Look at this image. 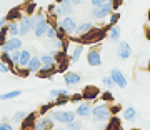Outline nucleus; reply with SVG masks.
Listing matches in <instances>:
<instances>
[{
  "label": "nucleus",
  "instance_id": "obj_1",
  "mask_svg": "<svg viewBox=\"0 0 150 130\" xmlns=\"http://www.w3.org/2000/svg\"><path fill=\"white\" fill-rule=\"evenodd\" d=\"M92 120L95 124H105L108 120L112 119V112H110V105L107 102H102V103H95L92 107Z\"/></svg>",
  "mask_w": 150,
  "mask_h": 130
},
{
  "label": "nucleus",
  "instance_id": "obj_2",
  "mask_svg": "<svg viewBox=\"0 0 150 130\" xmlns=\"http://www.w3.org/2000/svg\"><path fill=\"white\" fill-rule=\"evenodd\" d=\"M48 115L52 117V120H54V122H59V124H64V125L70 124L72 120L77 119L75 110L72 112V110H64V108H59V107H57V108H52Z\"/></svg>",
  "mask_w": 150,
  "mask_h": 130
},
{
  "label": "nucleus",
  "instance_id": "obj_3",
  "mask_svg": "<svg viewBox=\"0 0 150 130\" xmlns=\"http://www.w3.org/2000/svg\"><path fill=\"white\" fill-rule=\"evenodd\" d=\"M113 12V7L112 4H110V0L108 2H105V4H102V5H97L92 8V18H95L97 22H103L105 18H108V15Z\"/></svg>",
  "mask_w": 150,
  "mask_h": 130
},
{
  "label": "nucleus",
  "instance_id": "obj_4",
  "mask_svg": "<svg viewBox=\"0 0 150 130\" xmlns=\"http://www.w3.org/2000/svg\"><path fill=\"white\" fill-rule=\"evenodd\" d=\"M54 120L50 115H38L35 124H33V130H52L54 129Z\"/></svg>",
  "mask_w": 150,
  "mask_h": 130
},
{
  "label": "nucleus",
  "instance_id": "obj_5",
  "mask_svg": "<svg viewBox=\"0 0 150 130\" xmlns=\"http://www.w3.org/2000/svg\"><path fill=\"white\" fill-rule=\"evenodd\" d=\"M18 30H20V37H25L28 33L33 30V25H32V17L27 15V13H23V15L18 18Z\"/></svg>",
  "mask_w": 150,
  "mask_h": 130
},
{
  "label": "nucleus",
  "instance_id": "obj_6",
  "mask_svg": "<svg viewBox=\"0 0 150 130\" xmlns=\"http://www.w3.org/2000/svg\"><path fill=\"white\" fill-rule=\"evenodd\" d=\"M57 25L64 28L67 35H74L75 28H77V22H75V18L72 15H65V17H62V18L59 20Z\"/></svg>",
  "mask_w": 150,
  "mask_h": 130
},
{
  "label": "nucleus",
  "instance_id": "obj_7",
  "mask_svg": "<svg viewBox=\"0 0 150 130\" xmlns=\"http://www.w3.org/2000/svg\"><path fill=\"white\" fill-rule=\"evenodd\" d=\"M87 64L90 67H100L102 65V55H100V47H92L87 52Z\"/></svg>",
  "mask_w": 150,
  "mask_h": 130
},
{
  "label": "nucleus",
  "instance_id": "obj_8",
  "mask_svg": "<svg viewBox=\"0 0 150 130\" xmlns=\"http://www.w3.org/2000/svg\"><path fill=\"white\" fill-rule=\"evenodd\" d=\"M22 45H23V42H22L20 37H8L5 42H4V45H2V50L10 54L13 50H20Z\"/></svg>",
  "mask_w": 150,
  "mask_h": 130
},
{
  "label": "nucleus",
  "instance_id": "obj_9",
  "mask_svg": "<svg viewBox=\"0 0 150 130\" xmlns=\"http://www.w3.org/2000/svg\"><path fill=\"white\" fill-rule=\"evenodd\" d=\"M92 105L88 100H83V102L77 103V108H75V115L79 117V119H87V117H90L92 115Z\"/></svg>",
  "mask_w": 150,
  "mask_h": 130
},
{
  "label": "nucleus",
  "instance_id": "obj_10",
  "mask_svg": "<svg viewBox=\"0 0 150 130\" xmlns=\"http://www.w3.org/2000/svg\"><path fill=\"white\" fill-rule=\"evenodd\" d=\"M117 57L120 60H127L132 57V45L129 42H118L117 45Z\"/></svg>",
  "mask_w": 150,
  "mask_h": 130
},
{
  "label": "nucleus",
  "instance_id": "obj_11",
  "mask_svg": "<svg viewBox=\"0 0 150 130\" xmlns=\"http://www.w3.org/2000/svg\"><path fill=\"white\" fill-rule=\"evenodd\" d=\"M110 77H112L113 83L118 87V88H125L127 87V78L123 75V72L120 69H112L110 70Z\"/></svg>",
  "mask_w": 150,
  "mask_h": 130
},
{
  "label": "nucleus",
  "instance_id": "obj_12",
  "mask_svg": "<svg viewBox=\"0 0 150 130\" xmlns=\"http://www.w3.org/2000/svg\"><path fill=\"white\" fill-rule=\"evenodd\" d=\"M64 82L67 87H75L82 82V75L77 72H65L64 73Z\"/></svg>",
  "mask_w": 150,
  "mask_h": 130
},
{
  "label": "nucleus",
  "instance_id": "obj_13",
  "mask_svg": "<svg viewBox=\"0 0 150 130\" xmlns=\"http://www.w3.org/2000/svg\"><path fill=\"white\" fill-rule=\"evenodd\" d=\"M55 73H57V65H42V69L35 75L43 77V78H54Z\"/></svg>",
  "mask_w": 150,
  "mask_h": 130
},
{
  "label": "nucleus",
  "instance_id": "obj_14",
  "mask_svg": "<svg viewBox=\"0 0 150 130\" xmlns=\"http://www.w3.org/2000/svg\"><path fill=\"white\" fill-rule=\"evenodd\" d=\"M30 59H32V52L27 50V49H22L20 50V59H18V65H17V70H18V69H27Z\"/></svg>",
  "mask_w": 150,
  "mask_h": 130
},
{
  "label": "nucleus",
  "instance_id": "obj_15",
  "mask_svg": "<svg viewBox=\"0 0 150 130\" xmlns=\"http://www.w3.org/2000/svg\"><path fill=\"white\" fill-rule=\"evenodd\" d=\"M93 27H95V25H93L92 22H83V23H80V25H77L74 35H75V37H83V35H87V33L90 32Z\"/></svg>",
  "mask_w": 150,
  "mask_h": 130
},
{
  "label": "nucleus",
  "instance_id": "obj_16",
  "mask_svg": "<svg viewBox=\"0 0 150 130\" xmlns=\"http://www.w3.org/2000/svg\"><path fill=\"white\" fill-rule=\"evenodd\" d=\"M82 95H83V100L92 102V100H97V98L100 97V92H98L97 87H85V90L82 92Z\"/></svg>",
  "mask_w": 150,
  "mask_h": 130
},
{
  "label": "nucleus",
  "instance_id": "obj_17",
  "mask_svg": "<svg viewBox=\"0 0 150 130\" xmlns=\"http://www.w3.org/2000/svg\"><path fill=\"white\" fill-rule=\"evenodd\" d=\"M107 38L110 40V42H113V43H118V42H120V27H118V23H117V25L108 27V30H107Z\"/></svg>",
  "mask_w": 150,
  "mask_h": 130
},
{
  "label": "nucleus",
  "instance_id": "obj_18",
  "mask_svg": "<svg viewBox=\"0 0 150 130\" xmlns=\"http://www.w3.org/2000/svg\"><path fill=\"white\" fill-rule=\"evenodd\" d=\"M27 69H28L30 73H37V72L42 69V60H40L38 55H32V59H30V62H28Z\"/></svg>",
  "mask_w": 150,
  "mask_h": 130
},
{
  "label": "nucleus",
  "instance_id": "obj_19",
  "mask_svg": "<svg viewBox=\"0 0 150 130\" xmlns=\"http://www.w3.org/2000/svg\"><path fill=\"white\" fill-rule=\"evenodd\" d=\"M83 54V45H74V49H72V54H70V64H77L79 59L82 57Z\"/></svg>",
  "mask_w": 150,
  "mask_h": 130
},
{
  "label": "nucleus",
  "instance_id": "obj_20",
  "mask_svg": "<svg viewBox=\"0 0 150 130\" xmlns=\"http://www.w3.org/2000/svg\"><path fill=\"white\" fill-rule=\"evenodd\" d=\"M35 120H37V114H27V117L23 119V122H22V129H30L33 130V124H35Z\"/></svg>",
  "mask_w": 150,
  "mask_h": 130
},
{
  "label": "nucleus",
  "instance_id": "obj_21",
  "mask_svg": "<svg viewBox=\"0 0 150 130\" xmlns=\"http://www.w3.org/2000/svg\"><path fill=\"white\" fill-rule=\"evenodd\" d=\"M22 15H23L22 8H20V7H15V8H12L5 17H7V20H8V22H18V18H20Z\"/></svg>",
  "mask_w": 150,
  "mask_h": 130
},
{
  "label": "nucleus",
  "instance_id": "obj_22",
  "mask_svg": "<svg viewBox=\"0 0 150 130\" xmlns=\"http://www.w3.org/2000/svg\"><path fill=\"white\" fill-rule=\"evenodd\" d=\"M7 32H8V37H20L18 33V22H7Z\"/></svg>",
  "mask_w": 150,
  "mask_h": 130
},
{
  "label": "nucleus",
  "instance_id": "obj_23",
  "mask_svg": "<svg viewBox=\"0 0 150 130\" xmlns=\"http://www.w3.org/2000/svg\"><path fill=\"white\" fill-rule=\"evenodd\" d=\"M123 119L127 120V122H134L137 119V110L134 107H127L123 110Z\"/></svg>",
  "mask_w": 150,
  "mask_h": 130
},
{
  "label": "nucleus",
  "instance_id": "obj_24",
  "mask_svg": "<svg viewBox=\"0 0 150 130\" xmlns=\"http://www.w3.org/2000/svg\"><path fill=\"white\" fill-rule=\"evenodd\" d=\"M40 60H42V65H57L54 54H43V55H40Z\"/></svg>",
  "mask_w": 150,
  "mask_h": 130
},
{
  "label": "nucleus",
  "instance_id": "obj_25",
  "mask_svg": "<svg viewBox=\"0 0 150 130\" xmlns=\"http://www.w3.org/2000/svg\"><path fill=\"white\" fill-rule=\"evenodd\" d=\"M20 95H22V90H12V92L0 93V100H12V98H17Z\"/></svg>",
  "mask_w": 150,
  "mask_h": 130
},
{
  "label": "nucleus",
  "instance_id": "obj_26",
  "mask_svg": "<svg viewBox=\"0 0 150 130\" xmlns=\"http://www.w3.org/2000/svg\"><path fill=\"white\" fill-rule=\"evenodd\" d=\"M27 117V112H23V110H18V112H15V114L12 115V124H22L23 122V119Z\"/></svg>",
  "mask_w": 150,
  "mask_h": 130
},
{
  "label": "nucleus",
  "instance_id": "obj_27",
  "mask_svg": "<svg viewBox=\"0 0 150 130\" xmlns=\"http://www.w3.org/2000/svg\"><path fill=\"white\" fill-rule=\"evenodd\" d=\"M45 38H48V40H54V38H57V25H55V23H52V22H50V25H48V28H47Z\"/></svg>",
  "mask_w": 150,
  "mask_h": 130
},
{
  "label": "nucleus",
  "instance_id": "obj_28",
  "mask_svg": "<svg viewBox=\"0 0 150 130\" xmlns=\"http://www.w3.org/2000/svg\"><path fill=\"white\" fill-rule=\"evenodd\" d=\"M70 102V95H59L57 98H54L55 107H64L65 103Z\"/></svg>",
  "mask_w": 150,
  "mask_h": 130
},
{
  "label": "nucleus",
  "instance_id": "obj_29",
  "mask_svg": "<svg viewBox=\"0 0 150 130\" xmlns=\"http://www.w3.org/2000/svg\"><path fill=\"white\" fill-rule=\"evenodd\" d=\"M118 20H120V13L117 10H113L110 15H108V27H112V25H117Z\"/></svg>",
  "mask_w": 150,
  "mask_h": 130
},
{
  "label": "nucleus",
  "instance_id": "obj_30",
  "mask_svg": "<svg viewBox=\"0 0 150 130\" xmlns=\"http://www.w3.org/2000/svg\"><path fill=\"white\" fill-rule=\"evenodd\" d=\"M52 108H55V103H54V102L45 103V105H42V107H40V110H38V115H47V114H50V110H52Z\"/></svg>",
  "mask_w": 150,
  "mask_h": 130
},
{
  "label": "nucleus",
  "instance_id": "obj_31",
  "mask_svg": "<svg viewBox=\"0 0 150 130\" xmlns=\"http://www.w3.org/2000/svg\"><path fill=\"white\" fill-rule=\"evenodd\" d=\"M67 129H74V130H82L83 129V124H82V120H72V122H70V124H67Z\"/></svg>",
  "mask_w": 150,
  "mask_h": 130
},
{
  "label": "nucleus",
  "instance_id": "obj_32",
  "mask_svg": "<svg viewBox=\"0 0 150 130\" xmlns=\"http://www.w3.org/2000/svg\"><path fill=\"white\" fill-rule=\"evenodd\" d=\"M59 95H69V90H65V88H52L50 90V97L52 98H57Z\"/></svg>",
  "mask_w": 150,
  "mask_h": 130
},
{
  "label": "nucleus",
  "instance_id": "obj_33",
  "mask_svg": "<svg viewBox=\"0 0 150 130\" xmlns=\"http://www.w3.org/2000/svg\"><path fill=\"white\" fill-rule=\"evenodd\" d=\"M100 100H102V102H107V103H112L113 102V95H112V92H103V93H100Z\"/></svg>",
  "mask_w": 150,
  "mask_h": 130
},
{
  "label": "nucleus",
  "instance_id": "obj_34",
  "mask_svg": "<svg viewBox=\"0 0 150 130\" xmlns=\"http://www.w3.org/2000/svg\"><path fill=\"white\" fill-rule=\"evenodd\" d=\"M35 8H37V5H35L33 2H27V4H25V13H27V15H33Z\"/></svg>",
  "mask_w": 150,
  "mask_h": 130
},
{
  "label": "nucleus",
  "instance_id": "obj_35",
  "mask_svg": "<svg viewBox=\"0 0 150 130\" xmlns=\"http://www.w3.org/2000/svg\"><path fill=\"white\" fill-rule=\"evenodd\" d=\"M102 85L105 87V88H112L115 83H113V80H112V77L108 75V77H103L102 78Z\"/></svg>",
  "mask_w": 150,
  "mask_h": 130
},
{
  "label": "nucleus",
  "instance_id": "obj_36",
  "mask_svg": "<svg viewBox=\"0 0 150 130\" xmlns=\"http://www.w3.org/2000/svg\"><path fill=\"white\" fill-rule=\"evenodd\" d=\"M22 50V49H20ZM20 50H13V52H10V60L13 62L15 65H18V59H20Z\"/></svg>",
  "mask_w": 150,
  "mask_h": 130
},
{
  "label": "nucleus",
  "instance_id": "obj_37",
  "mask_svg": "<svg viewBox=\"0 0 150 130\" xmlns=\"http://www.w3.org/2000/svg\"><path fill=\"white\" fill-rule=\"evenodd\" d=\"M118 125H120L118 119H110V124L107 125V130H118Z\"/></svg>",
  "mask_w": 150,
  "mask_h": 130
},
{
  "label": "nucleus",
  "instance_id": "obj_38",
  "mask_svg": "<svg viewBox=\"0 0 150 130\" xmlns=\"http://www.w3.org/2000/svg\"><path fill=\"white\" fill-rule=\"evenodd\" d=\"M7 38H8V32H7V27H5L0 30V47L4 45V42H5Z\"/></svg>",
  "mask_w": 150,
  "mask_h": 130
},
{
  "label": "nucleus",
  "instance_id": "obj_39",
  "mask_svg": "<svg viewBox=\"0 0 150 130\" xmlns=\"http://www.w3.org/2000/svg\"><path fill=\"white\" fill-rule=\"evenodd\" d=\"M70 102H74V103L83 102V95H82V93H74V95L70 97Z\"/></svg>",
  "mask_w": 150,
  "mask_h": 130
},
{
  "label": "nucleus",
  "instance_id": "obj_40",
  "mask_svg": "<svg viewBox=\"0 0 150 130\" xmlns=\"http://www.w3.org/2000/svg\"><path fill=\"white\" fill-rule=\"evenodd\" d=\"M0 130H15V129H13L12 124H8L7 120H4V122H0Z\"/></svg>",
  "mask_w": 150,
  "mask_h": 130
},
{
  "label": "nucleus",
  "instance_id": "obj_41",
  "mask_svg": "<svg viewBox=\"0 0 150 130\" xmlns=\"http://www.w3.org/2000/svg\"><path fill=\"white\" fill-rule=\"evenodd\" d=\"M0 73H10V67L2 60H0Z\"/></svg>",
  "mask_w": 150,
  "mask_h": 130
},
{
  "label": "nucleus",
  "instance_id": "obj_42",
  "mask_svg": "<svg viewBox=\"0 0 150 130\" xmlns=\"http://www.w3.org/2000/svg\"><path fill=\"white\" fill-rule=\"evenodd\" d=\"M110 4H112L113 10H118V7L122 5V0H110Z\"/></svg>",
  "mask_w": 150,
  "mask_h": 130
},
{
  "label": "nucleus",
  "instance_id": "obj_43",
  "mask_svg": "<svg viewBox=\"0 0 150 130\" xmlns=\"http://www.w3.org/2000/svg\"><path fill=\"white\" fill-rule=\"evenodd\" d=\"M105 2H108V0H90V4L93 7H97V5H102V4H105Z\"/></svg>",
  "mask_w": 150,
  "mask_h": 130
},
{
  "label": "nucleus",
  "instance_id": "obj_44",
  "mask_svg": "<svg viewBox=\"0 0 150 130\" xmlns=\"http://www.w3.org/2000/svg\"><path fill=\"white\" fill-rule=\"evenodd\" d=\"M7 17H4V18H0V30H2V28H5L7 27Z\"/></svg>",
  "mask_w": 150,
  "mask_h": 130
},
{
  "label": "nucleus",
  "instance_id": "obj_45",
  "mask_svg": "<svg viewBox=\"0 0 150 130\" xmlns=\"http://www.w3.org/2000/svg\"><path fill=\"white\" fill-rule=\"evenodd\" d=\"M118 110H120V105H112V107H110V112H112V115H115Z\"/></svg>",
  "mask_w": 150,
  "mask_h": 130
},
{
  "label": "nucleus",
  "instance_id": "obj_46",
  "mask_svg": "<svg viewBox=\"0 0 150 130\" xmlns=\"http://www.w3.org/2000/svg\"><path fill=\"white\" fill-rule=\"evenodd\" d=\"M80 4H82V0H72V5H74V7L80 5Z\"/></svg>",
  "mask_w": 150,
  "mask_h": 130
},
{
  "label": "nucleus",
  "instance_id": "obj_47",
  "mask_svg": "<svg viewBox=\"0 0 150 130\" xmlns=\"http://www.w3.org/2000/svg\"><path fill=\"white\" fill-rule=\"evenodd\" d=\"M62 4H65V5H72V0H62Z\"/></svg>",
  "mask_w": 150,
  "mask_h": 130
},
{
  "label": "nucleus",
  "instance_id": "obj_48",
  "mask_svg": "<svg viewBox=\"0 0 150 130\" xmlns=\"http://www.w3.org/2000/svg\"><path fill=\"white\" fill-rule=\"evenodd\" d=\"M52 130H65V129H62V127H57V129H55V127H54Z\"/></svg>",
  "mask_w": 150,
  "mask_h": 130
},
{
  "label": "nucleus",
  "instance_id": "obj_49",
  "mask_svg": "<svg viewBox=\"0 0 150 130\" xmlns=\"http://www.w3.org/2000/svg\"><path fill=\"white\" fill-rule=\"evenodd\" d=\"M55 4H62V0H55Z\"/></svg>",
  "mask_w": 150,
  "mask_h": 130
},
{
  "label": "nucleus",
  "instance_id": "obj_50",
  "mask_svg": "<svg viewBox=\"0 0 150 130\" xmlns=\"http://www.w3.org/2000/svg\"><path fill=\"white\" fill-rule=\"evenodd\" d=\"M149 20H150V10H149Z\"/></svg>",
  "mask_w": 150,
  "mask_h": 130
},
{
  "label": "nucleus",
  "instance_id": "obj_51",
  "mask_svg": "<svg viewBox=\"0 0 150 130\" xmlns=\"http://www.w3.org/2000/svg\"><path fill=\"white\" fill-rule=\"evenodd\" d=\"M70 130H74V129H70Z\"/></svg>",
  "mask_w": 150,
  "mask_h": 130
},
{
  "label": "nucleus",
  "instance_id": "obj_52",
  "mask_svg": "<svg viewBox=\"0 0 150 130\" xmlns=\"http://www.w3.org/2000/svg\"><path fill=\"white\" fill-rule=\"evenodd\" d=\"M82 130H83V129H82Z\"/></svg>",
  "mask_w": 150,
  "mask_h": 130
}]
</instances>
